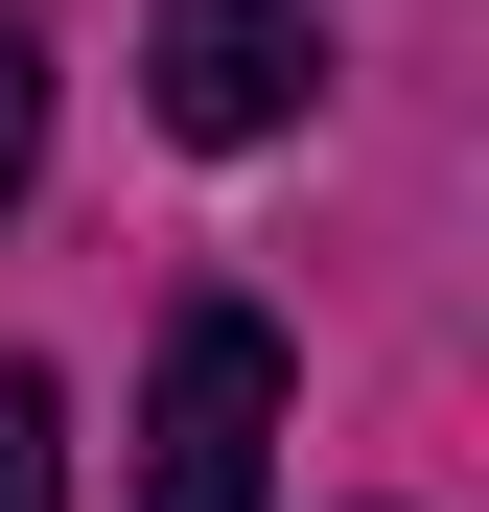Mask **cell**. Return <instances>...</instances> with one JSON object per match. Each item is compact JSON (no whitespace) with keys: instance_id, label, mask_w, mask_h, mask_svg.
<instances>
[{"instance_id":"1","label":"cell","mask_w":489,"mask_h":512,"mask_svg":"<svg viewBox=\"0 0 489 512\" xmlns=\"http://www.w3.org/2000/svg\"><path fill=\"white\" fill-rule=\"evenodd\" d=\"M257 489H280V326L187 303L163 326V396H140V512H257Z\"/></svg>"},{"instance_id":"2","label":"cell","mask_w":489,"mask_h":512,"mask_svg":"<svg viewBox=\"0 0 489 512\" xmlns=\"http://www.w3.org/2000/svg\"><path fill=\"white\" fill-rule=\"evenodd\" d=\"M140 70H163V140H210V163H233V140H280V117L326 94V24H303V0H163V47H140Z\"/></svg>"},{"instance_id":"3","label":"cell","mask_w":489,"mask_h":512,"mask_svg":"<svg viewBox=\"0 0 489 512\" xmlns=\"http://www.w3.org/2000/svg\"><path fill=\"white\" fill-rule=\"evenodd\" d=\"M0 512H70V396L0 373Z\"/></svg>"},{"instance_id":"4","label":"cell","mask_w":489,"mask_h":512,"mask_svg":"<svg viewBox=\"0 0 489 512\" xmlns=\"http://www.w3.org/2000/svg\"><path fill=\"white\" fill-rule=\"evenodd\" d=\"M24 163H47V24L0 0V187H24Z\"/></svg>"}]
</instances>
